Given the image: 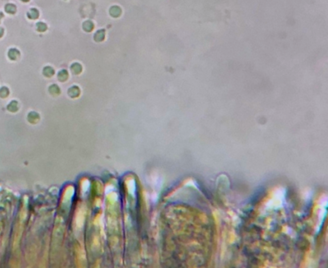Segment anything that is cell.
I'll return each instance as SVG.
<instances>
[{
    "mask_svg": "<svg viewBox=\"0 0 328 268\" xmlns=\"http://www.w3.org/2000/svg\"><path fill=\"white\" fill-rule=\"evenodd\" d=\"M109 12H110L112 16L118 17L121 14V9L118 6H112L109 10Z\"/></svg>",
    "mask_w": 328,
    "mask_h": 268,
    "instance_id": "6da1fadb",
    "label": "cell"
},
{
    "mask_svg": "<svg viewBox=\"0 0 328 268\" xmlns=\"http://www.w3.org/2000/svg\"><path fill=\"white\" fill-rule=\"evenodd\" d=\"M8 57L10 58L11 60H16L19 57V56H20V53H19V51L17 50V49H11L10 50L8 51Z\"/></svg>",
    "mask_w": 328,
    "mask_h": 268,
    "instance_id": "7a4b0ae2",
    "label": "cell"
},
{
    "mask_svg": "<svg viewBox=\"0 0 328 268\" xmlns=\"http://www.w3.org/2000/svg\"><path fill=\"white\" fill-rule=\"evenodd\" d=\"M104 37H105L104 30H99L94 34V40L97 42H101L104 40Z\"/></svg>",
    "mask_w": 328,
    "mask_h": 268,
    "instance_id": "3957f363",
    "label": "cell"
},
{
    "mask_svg": "<svg viewBox=\"0 0 328 268\" xmlns=\"http://www.w3.org/2000/svg\"><path fill=\"white\" fill-rule=\"evenodd\" d=\"M82 27H83V29H84L86 31H87V32H90V31L94 29V24H93V22L90 21H85V22L83 23Z\"/></svg>",
    "mask_w": 328,
    "mask_h": 268,
    "instance_id": "277c9868",
    "label": "cell"
},
{
    "mask_svg": "<svg viewBox=\"0 0 328 268\" xmlns=\"http://www.w3.org/2000/svg\"><path fill=\"white\" fill-rule=\"evenodd\" d=\"M27 16H28V17H29L30 19H33V20H34V19L38 18V16H39V12H38V10L36 9V8H31V9L28 12Z\"/></svg>",
    "mask_w": 328,
    "mask_h": 268,
    "instance_id": "5b68a950",
    "label": "cell"
},
{
    "mask_svg": "<svg viewBox=\"0 0 328 268\" xmlns=\"http://www.w3.org/2000/svg\"><path fill=\"white\" fill-rule=\"evenodd\" d=\"M5 11L9 14H14L16 11V8L12 3H8L5 6Z\"/></svg>",
    "mask_w": 328,
    "mask_h": 268,
    "instance_id": "8992f818",
    "label": "cell"
},
{
    "mask_svg": "<svg viewBox=\"0 0 328 268\" xmlns=\"http://www.w3.org/2000/svg\"><path fill=\"white\" fill-rule=\"evenodd\" d=\"M71 69L73 73H75V74H79V73L81 71L82 67H81V64H79V63H73V64L71 66Z\"/></svg>",
    "mask_w": 328,
    "mask_h": 268,
    "instance_id": "52a82bcc",
    "label": "cell"
},
{
    "mask_svg": "<svg viewBox=\"0 0 328 268\" xmlns=\"http://www.w3.org/2000/svg\"><path fill=\"white\" fill-rule=\"evenodd\" d=\"M44 74L46 76H51L53 75V73H54V71H53V69L52 68V67H50V66H46V67H45V69H44Z\"/></svg>",
    "mask_w": 328,
    "mask_h": 268,
    "instance_id": "ba28073f",
    "label": "cell"
},
{
    "mask_svg": "<svg viewBox=\"0 0 328 268\" xmlns=\"http://www.w3.org/2000/svg\"><path fill=\"white\" fill-rule=\"evenodd\" d=\"M36 27H37V30L40 32H44L47 30V25L44 22H38L36 24Z\"/></svg>",
    "mask_w": 328,
    "mask_h": 268,
    "instance_id": "9c48e42d",
    "label": "cell"
},
{
    "mask_svg": "<svg viewBox=\"0 0 328 268\" xmlns=\"http://www.w3.org/2000/svg\"><path fill=\"white\" fill-rule=\"evenodd\" d=\"M67 76H68V74H67V72H66V70H62V71H61L58 73V78H59V80H61V81H65L66 79L67 78Z\"/></svg>",
    "mask_w": 328,
    "mask_h": 268,
    "instance_id": "30bf717a",
    "label": "cell"
},
{
    "mask_svg": "<svg viewBox=\"0 0 328 268\" xmlns=\"http://www.w3.org/2000/svg\"><path fill=\"white\" fill-rule=\"evenodd\" d=\"M3 33H4V31H3V29L0 27V38H1L2 36H3Z\"/></svg>",
    "mask_w": 328,
    "mask_h": 268,
    "instance_id": "8fae6325",
    "label": "cell"
},
{
    "mask_svg": "<svg viewBox=\"0 0 328 268\" xmlns=\"http://www.w3.org/2000/svg\"><path fill=\"white\" fill-rule=\"evenodd\" d=\"M3 14L2 12H0V20H1V18H3Z\"/></svg>",
    "mask_w": 328,
    "mask_h": 268,
    "instance_id": "7c38bea8",
    "label": "cell"
},
{
    "mask_svg": "<svg viewBox=\"0 0 328 268\" xmlns=\"http://www.w3.org/2000/svg\"><path fill=\"white\" fill-rule=\"evenodd\" d=\"M21 1H23V2H28L29 0H21Z\"/></svg>",
    "mask_w": 328,
    "mask_h": 268,
    "instance_id": "4fadbf2b",
    "label": "cell"
}]
</instances>
